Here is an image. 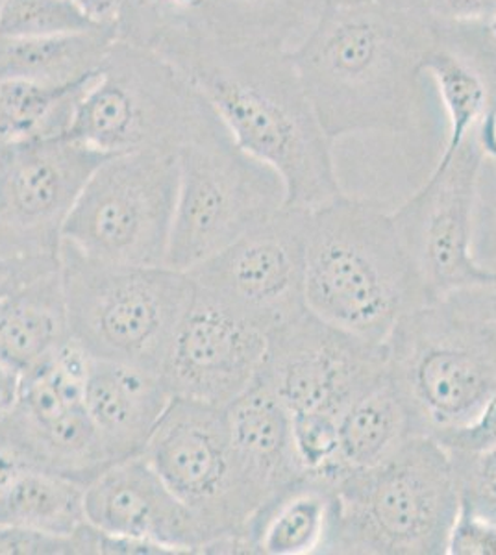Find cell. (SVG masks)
I'll return each instance as SVG.
<instances>
[{"label": "cell", "instance_id": "cell-6", "mask_svg": "<svg viewBox=\"0 0 496 555\" xmlns=\"http://www.w3.org/2000/svg\"><path fill=\"white\" fill-rule=\"evenodd\" d=\"M219 127L214 107L173 62L117 39L78 102L67 135L114 156L178 152Z\"/></svg>", "mask_w": 496, "mask_h": 555}, {"label": "cell", "instance_id": "cell-19", "mask_svg": "<svg viewBox=\"0 0 496 555\" xmlns=\"http://www.w3.org/2000/svg\"><path fill=\"white\" fill-rule=\"evenodd\" d=\"M225 411L239 481L256 513L304 476L293 447L291 413L262 373Z\"/></svg>", "mask_w": 496, "mask_h": 555}, {"label": "cell", "instance_id": "cell-16", "mask_svg": "<svg viewBox=\"0 0 496 555\" xmlns=\"http://www.w3.org/2000/svg\"><path fill=\"white\" fill-rule=\"evenodd\" d=\"M267 347L258 326L195 284L164 376L175 397L227 410L258 378Z\"/></svg>", "mask_w": 496, "mask_h": 555}, {"label": "cell", "instance_id": "cell-13", "mask_svg": "<svg viewBox=\"0 0 496 555\" xmlns=\"http://www.w3.org/2000/svg\"><path fill=\"white\" fill-rule=\"evenodd\" d=\"M89 356L71 341L39 371L23 378L20 398L0 418V447L25 467L88 486L112 465L86 410Z\"/></svg>", "mask_w": 496, "mask_h": 555}, {"label": "cell", "instance_id": "cell-32", "mask_svg": "<svg viewBox=\"0 0 496 555\" xmlns=\"http://www.w3.org/2000/svg\"><path fill=\"white\" fill-rule=\"evenodd\" d=\"M459 504L496 522V449L480 454H453Z\"/></svg>", "mask_w": 496, "mask_h": 555}, {"label": "cell", "instance_id": "cell-8", "mask_svg": "<svg viewBox=\"0 0 496 555\" xmlns=\"http://www.w3.org/2000/svg\"><path fill=\"white\" fill-rule=\"evenodd\" d=\"M176 154L180 182L167 256L173 269H195L285 206L282 178L241 151L225 125Z\"/></svg>", "mask_w": 496, "mask_h": 555}, {"label": "cell", "instance_id": "cell-4", "mask_svg": "<svg viewBox=\"0 0 496 555\" xmlns=\"http://www.w3.org/2000/svg\"><path fill=\"white\" fill-rule=\"evenodd\" d=\"M333 494L322 554H446L458 480L453 457L434 437H411L374 467L345 474Z\"/></svg>", "mask_w": 496, "mask_h": 555}, {"label": "cell", "instance_id": "cell-21", "mask_svg": "<svg viewBox=\"0 0 496 555\" xmlns=\"http://www.w3.org/2000/svg\"><path fill=\"white\" fill-rule=\"evenodd\" d=\"M332 483L309 476L267 500L241 533L245 554H322L333 517Z\"/></svg>", "mask_w": 496, "mask_h": 555}, {"label": "cell", "instance_id": "cell-18", "mask_svg": "<svg viewBox=\"0 0 496 555\" xmlns=\"http://www.w3.org/2000/svg\"><path fill=\"white\" fill-rule=\"evenodd\" d=\"M84 397L107 460L115 463L145 454L175 395L162 373L89 358Z\"/></svg>", "mask_w": 496, "mask_h": 555}, {"label": "cell", "instance_id": "cell-14", "mask_svg": "<svg viewBox=\"0 0 496 555\" xmlns=\"http://www.w3.org/2000/svg\"><path fill=\"white\" fill-rule=\"evenodd\" d=\"M308 209L288 208L188 271L202 289L228 304L265 335L304 315Z\"/></svg>", "mask_w": 496, "mask_h": 555}, {"label": "cell", "instance_id": "cell-30", "mask_svg": "<svg viewBox=\"0 0 496 555\" xmlns=\"http://www.w3.org/2000/svg\"><path fill=\"white\" fill-rule=\"evenodd\" d=\"M296 461L304 476L335 483L340 480V418L322 413L291 415Z\"/></svg>", "mask_w": 496, "mask_h": 555}, {"label": "cell", "instance_id": "cell-44", "mask_svg": "<svg viewBox=\"0 0 496 555\" xmlns=\"http://www.w3.org/2000/svg\"><path fill=\"white\" fill-rule=\"evenodd\" d=\"M325 4H341V2H358V0H322Z\"/></svg>", "mask_w": 496, "mask_h": 555}, {"label": "cell", "instance_id": "cell-33", "mask_svg": "<svg viewBox=\"0 0 496 555\" xmlns=\"http://www.w3.org/2000/svg\"><path fill=\"white\" fill-rule=\"evenodd\" d=\"M432 437L453 454H480L496 449V392L471 423Z\"/></svg>", "mask_w": 496, "mask_h": 555}, {"label": "cell", "instance_id": "cell-34", "mask_svg": "<svg viewBox=\"0 0 496 555\" xmlns=\"http://www.w3.org/2000/svg\"><path fill=\"white\" fill-rule=\"evenodd\" d=\"M448 555H496V522L459 504L446 539Z\"/></svg>", "mask_w": 496, "mask_h": 555}, {"label": "cell", "instance_id": "cell-38", "mask_svg": "<svg viewBox=\"0 0 496 555\" xmlns=\"http://www.w3.org/2000/svg\"><path fill=\"white\" fill-rule=\"evenodd\" d=\"M78 10L99 26H117L126 0H73Z\"/></svg>", "mask_w": 496, "mask_h": 555}, {"label": "cell", "instance_id": "cell-36", "mask_svg": "<svg viewBox=\"0 0 496 555\" xmlns=\"http://www.w3.org/2000/svg\"><path fill=\"white\" fill-rule=\"evenodd\" d=\"M60 269V261H39V259H15L0 256V300L10 297L23 285L51 274Z\"/></svg>", "mask_w": 496, "mask_h": 555}, {"label": "cell", "instance_id": "cell-23", "mask_svg": "<svg viewBox=\"0 0 496 555\" xmlns=\"http://www.w3.org/2000/svg\"><path fill=\"white\" fill-rule=\"evenodd\" d=\"M117 39V26H94L52 38H0V78L58 86L82 82L99 75Z\"/></svg>", "mask_w": 496, "mask_h": 555}, {"label": "cell", "instance_id": "cell-24", "mask_svg": "<svg viewBox=\"0 0 496 555\" xmlns=\"http://www.w3.org/2000/svg\"><path fill=\"white\" fill-rule=\"evenodd\" d=\"M322 8V0H204L199 34L290 51Z\"/></svg>", "mask_w": 496, "mask_h": 555}, {"label": "cell", "instance_id": "cell-2", "mask_svg": "<svg viewBox=\"0 0 496 555\" xmlns=\"http://www.w3.org/2000/svg\"><path fill=\"white\" fill-rule=\"evenodd\" d=\"M441 28L424 10L377 0L325 4L290 56L328 138L411 132L422 64Z\"/></svg>", "mask_w": 496, "mask_h": 555}, {"label": "cell", "instance_id": "cell-11", "mask_svg": "<svg viewBox=\"0 0 496 555\" xmlns=\"http://www.w3.org/2000/svg\"><path fill=\"white\" fill-rule=\"evenodd\" d=\"M484 158L474 130L453 158L435 165L427 182L390 211L404 253L432 304L496 282V271L472 256V217Z\"/></svg>", "mask_w": 496, "mask_h": 555}, {"label": "cell", "instance_id": "cell-3", "mask_svg": "<svg viewBox=\"0 0 496 555\" xmlns=\"http://www.w3.org/2000/svg\"><path fill=\"white\" fill-rule=\"evenodd\" d=\"M304 297L309 313L371 345L430 302L398 241L390 211L340 196L308 209Z\"/></svg>", "mask_w": 496, "mask_h": 555}, {"label": "cell", "instance_id": "cell-17", "mask_svg": "<svg viewBox=\"0 0 496 555\" xmlns=\"http://www.w3.org/2000/svg\"><path fill=\"white\" fill-rule=\"evenodd\" d=\"M84 507L94 530L141 544L151 554H207L212 546L195 513L143 454L115 461L89 481Z\"/></svg>", "mask_w": 496, "mask_h": 555}, {"label": "cell", "instance_id": "cell-7", "mask_svg": "<svg viewBox=\"0 0 496 555\" xmlns=\"http://www.w3.org/2000/svg\"><path fill=\"white\" fill-rule=\"evenodd\" d=\"M385 348L391 378L424 436L471 423L496 392V322L450 300L406 317Z\"/></svg>", "mask_w": 496, "mask_h": 555}, {"label": "cell", "instance_id": "cell-35", "mask_svg": "<svg viewBox=\"0 0 496 555\" xmlns=\"http://www.w3.org/2000/svg\"><path fill=\"white\" fill-rule=\"evenodd\" d=\"M422 10L443 26L487 23L496 13V0H422Z\"/></svg>", "mask_w": 496, "mask_h": 555}, {"label": "cell", "instance_id": "cell-10", "mask_svg": "<svg viewBox=\"0 0 496 555\" xmlns=\"http://www.w3.org/2000/svg\"><path fill=\"white\" fill-rule=\"evenodd\" d=\"M143 455L206 528L207 554H245L241 533L254 507L236 470L227 411L173 398Z\"/></svg>", "mask_w": 496, "mask_h": 555}, {"label": "cell", "instance_id": "cell-28", "mask_svg": "<svg viewBox=\"0 0 496 555\" xmlns=\"http://www.w3.org/2000/svg\"><path fill=\"white\" fill-rule=\"evenodd\" d=\"M204 0H126L117 34L128 43L156 49L167 39L201 33Z\"/></svg>", "mask_w": 496, "mask_h": 555}, {"label": "cell", "instance_id": "cell-15", "mask_svg": "<svg viewBox=\"0 0 496 555\" xmlns=\"http://www.w3.org/2000/svg\"><path fill=\"white\" fill-rule=\"evenodd\" d=\"M262 369L291 415H341L387 373V348L333 328L306 311L267 335Z\"/></svg>", "mask_w": 496, "mask_h": 555}, {"label": "cell", "instance_id": "cell-25", "mask_svg": "<svg viewBox=\"0 0 496 555\" xmlns=\"http://www.w3.org/2000/svg\"><path fill=\"white\" fill-rule=\"evenodd\" d=\"M86 486L47 473L23 467L0 499V524L71 537L88 524L84 507Z\"/></svg>", "mask_w": 496, "mask_h": 555}, {"label": "cell", "instance_id": "cell-31", "mask_svg": "<svg viewBox=\"0 0 496 555\" xmlns=\"http://www.w3.org/2000/svg\"><path fill=\"white\" fill-rule=\"evenodd\" d=\"M0 555H99V531L86 524L75 535L60 537L0 524Z\"/></svg>", "mask_w": 496, "mask_h": 555}, {"label": "cell", "instance_id": "cell-40", "mask_svg": "<svg viewBox=\"0 0 496 555\" xmlns=\"http://www.w3.org/2000/svg\"><path fill=\"white\" fill-rule=\"evenodd\" d=\"M476 135L485 158L495 159L496 162V104L491 107L482 122L478 125Z\"/></svg>", "mask_w": 496, "mask_h": 555}, {"label": "cell", "instance_id": "cell-41", "mask_svg": "<svg viewBox=\"0 0 496 555\" xmlns=\"http://www.w3.org/2000/svg\"><path fill=\"white\" fill-rule=\"evenodd\" d=\"M23 467H25L23 461L13 454L12 450L0 447V499Z\"/></svg>", "mask_w": 496, "mask_h": 555}, {"label": "cell", "instance_id": "cell-37", "mask_svg": "<svg viewBox=\"0 0 496 555\" xmlns=\"http://www.w3.org/2000/svg\"><path fill=\"white\" fill-rule=\"evenodd\" d=\"M456 304L459 310L482 317L485 321L496 322V282L495 284L461 291L453 297L445 298Z\"/></svg>", "mask_w": 496, "mask_h": 555}, {"label": "cell", "instance_id": "cell-26", "mask_svg": "<svg viewBox=\"0 0 496 555\" xmlns=\"http://www.w3.org/2000/svg\"><path fill=\"white\" fill-rule=\"evenodd\" d=\"M93 78L63 86L0 78V145L67 135Z\"/></svg>", "mask_w": 496, "mask_h": 555}, {"label": "cell", "instance_id": "cell-20", "mask_svg": "<svg viewBox=\"0 0 496 555\" xmlns=\"http://www.w3.org/2000/svg\"><path fill=\"white\" fill-rule=\"evenodd\" d=\"M73 341L60 269L0 300V363L26 378Z\"/></svg>", "mask_w": 496, "mask_h": 555}, {"label": "cell", "instance_id": "cell-5", "mask_svg": "<svg viewBox=\"0 0 496 555\" xmlns=\"http://www.w3.org/2000/svg\"><path fill=\"white\" fill-rule=\"evenodd\" d=\"M60 276L71 337L89 358L164 374L176 328L195 293L188 272L104 263L63 243Z\"/></svg>", "mask_w": 496, "mask_h": 555}, {"label": "cell", "instance_id": "cell-22", "mask_svg": "<svg viewBox=\"0 0 496 555\" xmlns=\"http://www.w3.org/2000/svg\"><path fill=\"white\" fill-rule=\"evenodd\" d=\"M415 436L424 434L387 371L341 415L340 480L345 474L382 463Z\"/></svg>", "mask_w": 496, "mask_h": 555}, {"label": "cell", "instance_id": "cell-43", "mask_svg": "<svg viewBox=\"0 0 496 555\" xmlns=\"http://www.w3.org/2000/svg\"><path fill=\"white\" fill-rule=\"evenodd\" d=\"M487 28H489L491 38L496 41V13L487 21Z\"/></svg>", "mask_w": 496, "mask_h": 555}, {"label": "cell", "instance_id": "cell-46", "mask_svg": "<svg viewBox=\"0 0 496 555\" xmlns=\"http://www.w3.org/2000/svg\"><path fill=\"white\" fill-rule=\"evenodd\" d=\"M0 152H2V145H0Z\"/></svg>", "mask_w": 496, "mask_h": 555}, {"label": "cell", "instance_id": "cell-42", "mask_svg": "<svg viewBox=\"0 0 496 555\" xmlns=\"http://www.w3.org/2000/svg\"><path fill=\"white\" fill-rule=\"evenodd\" d=\"M380 4L393 8H404V10H422V0H377Z\"/></svg>", "mask_w": 496, "mask_h": 555}, {"label": "cell", "instance_id": "cell-39", "mask_svg": "<svg viewBox=\"0 0 496 555\" xmlns=\"http://www.w3.org/2000/svg\"><path fill=\"white\" fill-rule=\"evenodd\" d=\"M21 384H23V378L20 374L12 371L10 366L0 363V418L7 416L17 402Z\"/></svg>", "mask_w": 496, "mask_h": 555}, {"label": "cell", "instance_id": "cell-12", "mask_svg": "<svg viewBox=\"0 0 496 555\" xmlns=\"http://www.w3.org/2000/svg\"><path fill=\"white\" fill-rule=\"evenodd\" d=\"M106 158L69 135L2 146L0 256L60 261L65 224Z\"/></svg>", "mask_w": 496, "mask_h": 555}, {"label": "cell", "instance_id": "cell-1", "mask_svg": "<svg viewBox=\"0 0 496 555\" xmlns=\"http://www.w3.org/2000/svg\"><path fill=\"white\" fill-rule=\"evenodd\" d=\"M152 51L188 76L241 151L278 172L288 208L315 209L345 195L333 141L288 49L188 34Z\"/></svg>", "mask_w": 496, "mask_h": 555}, {"label": "cell", "instance_id": "cell-9", "mask_svg": "<svg viewBox=\"0 0 496 555\" xmlns=\"http://www.w3.org/2000/svg\"><path fill=\"white\" fill-rule=\"evenodd\" d=\"M178 182L176 152L107 156L78 196L63 243L104 263L167 266Z\"/></svg>", "mask_w": 496, "mask_h": 555}, {"label": "cell", "instance_id": "cell-45", "mask_svg": "<svg viewBox=\"0 0 496 555\" xmlns=\"http://www.w3.org/2000/svg\"><path fill=\"white\" fill-rule=\"evenodd\" d=\"M4 2H7V0H0V8H2V4H4Z\"/></svg>", "mask_w": 496, "mask_h": 555}, {"label": "cell", "instance_id": "cell-27", "mask_svg": "<svg viewBox=\"0 0 496 555\" xmlns=\"http://www.w3.org/2000/svg\"><path fill=\"white\" fill-rule=\"evenodd\" d=\"M422 70L424 75L434 78L448 115V139L437 162L445 164L476 130L496 101L491 96V89L482 70L443 39L424 57Z\"/></svg>", "mask_w": 496, "mask_h": 555}, {"label": "cell", "instance_id": "cell-29", "mask_svg": "<svg viewBox=\"0 0 496 555\" xmlns=\"http://www.w3.org/2000/svg\"><path fill=\"white\" fill-rule=\"evenodd\" d=\"M73 0H7L0 8V38H52L94 28Z\"/></svg>", "mask_w": 496, "mask_h": 555}]
</instances>
